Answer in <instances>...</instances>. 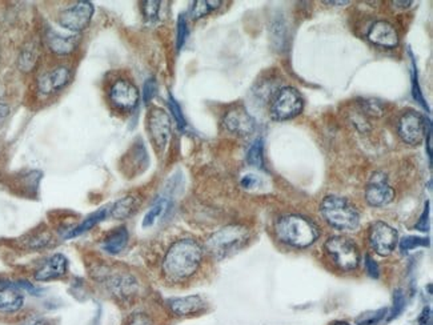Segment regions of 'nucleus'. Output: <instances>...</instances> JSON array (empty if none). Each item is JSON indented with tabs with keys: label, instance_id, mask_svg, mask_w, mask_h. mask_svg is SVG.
Wrapping results in <instances>:
<instances>
[{
	"label": "nucleus",
	"instance_id": "6e6552de",
	"mask_svg": "<svg viewBox=\"0 0 433 325\" xmlns=\"http://www.w3.org/2000/svg\"><path fill=\"white\" fill-rule=\"evenodd\" d=\"M139 89L127 79H116L109 88V102L119 112H131L139 104Z\"/></svg>",
	"mask_w": 433,
	"mask_h": 325
},
{
	"label": "nucleus",
	"instance_id": "bb28decb",
	"mask_svg": "<svg viewBox=\"0 0 433 325\" xmlns=\"http://www.w3.org/2000/svg\"><path fill=\"white\" fill-rule=\"evenodd\" d=\"M263 140L258 139L252 147L249 148V151L247 153V161L249 166L252 167H258V168H263L264 166V156H263Z\"/></svg>",
	"mask_w": 433,
	"mask_h": 325
},
{
	"label": "nucleus",
	"instance_id": "37998d69",
	"mask_svg": "<svg viewBox=\"0 0 433 325\" xmlns=\"http://www.w3.org/2000/svg\"><path fill=\"white\" fill-rule=\"evenodd\" d=\"M393 4H400L401 8H407L412 4V1H393Z\"/></svg>",
	"mask_w": 433,
	"mask_h": 325
},
{
	"label": "nucleus",
	"instance_id": "7c9ffc66",
	"mask_svg": "<svg viewBox=\"0 0 433 325\" xmlns=\"http://www.w3.org/2000/svg\"><path fill=\"white\" fill-rule=\"evenodd\" d=\"M168 106H170V109H171V113H173V119L176 120V123H177L179 128L184 130V128H186V126H187V123H186V117H184V115H183V112H181V109H180L179 103L175 100V98H173L171 93H170V96H168Z\"/></svg>",
	"mask_w": 433,
	"mask_h": 325
},
{
	"label": "nucleus",
	"instance_id": "72a5a7b5",
	"mask_svg": "<svg viewBox=\"0 0 433 325\" xmlns=\"http://www.w3.org/2000/svg\"><path fill=\"white\" fill-rule=\"evenodd\" d=\"M157 92V85L155 79H148L143 87V99L144 103H150Z\"/></svg>",
	"mask_w": 433,
	"mask_h": 325
},
{
	"label": "nucleus",
	"instance_id": "2eb2a0df",
	"mask_svg": "<svg viewBox=\"0 0 433 325\" xmlns=\"http://www.w3.org/2000/svg\"><path fill=\"white\" fill-rule=\"evenodd\" d=\"M45 42L55 55L67 56L78 48L80 36L78 34H60L55 30H48L45 34Z\"/></svg>",
	"mask_w": 433,
	"mask_h": 325
},
{
	"label": "nucleus",
	"instance_id": "a19ab883",
	"mask_svg": "<svg viewBox=\"0 0 433 325\" xmlns=\"http://www.w3.org/2000/svg\"><path fill=\"white\" fill-rule=\"evenodd\" d=\"M432 311L431 308H424L419 316V325H432Z\"/></svg>",
	"mask_w": 433,
	"mask_h": 325
},
{
	"label": "nucleus",
	"instance_id": "c9c22d12",
	"mask_svg": "<svg viewBox=\"0 0 433 325\" xmlns=\"http://www.w3.org/2000/svg\"><path fill=\"white\" fill-rule=\"evenodd\" d=\"M240 184H241V187H243L244 190H252V188L258 187V184H259V177L254 174L244 175V176L241 177V180H240Z\"/></svg>",
	"mask_w": 433,
	"mask_h": 325
},
{
	"label": "nucleus",
	"instance_id": "cd10ccee",
	"mask_svg": "<svg viewBox=\"0 0 433 325\" xmlns=\"http://www.w3.org/2000/svg\"><path fill=\"white\" fill-rule=\"evenodd\" d=\"M430 245V240L425 238H419V236H407L400 241V251L403 254H407L414 248L419 247H428Z\"/></svg>",
	"mask_w": 433,
	"mask_h": 325
},
{
	"label": "nucleus",
	"instance_id": "7ed1b4c3",
	"mask_svg": "<svg viewBox=\"0 0 433 325\" xmlns=\"http://www.w3.org/2000/svg\"><path fill=\"white\" fill-rule=\"evenodd\" d=\"M325 221L339 231H353L359 227L360 214L356 207L340 196H325L320 204Z\"/></svg>",
	"mask_w": 433,
	"mask_h": 325
},
{
	"label": "nucleus",
	"instance_id": "412c9836",
	"mask_svg": "<svg viewBox=\"0 0 433 325\" xmlns=\"http://www.w3.org/2000/svg\"><path fill=\"white\" fill-rule=\"evenodd\" d=\"M130 235L126 227H119L109 234L102 241V248L109 255H118L127 247Z\"/></svg>",
	"mask_w": 433,
	"mask_h": 325
},
{
	"label": "nucleus",
	"instance_id": "5701e85b",
	"mask_svg": "<svg viewBox=\"0 0 433 325\" xmlns=\"http://www.w3.org/2000/svg\"><path fill=\"white\" fill-rule=\"evenodd\" d=\"M107 216H109V208H103V210L96 211L95 214H92V215H89L87 218H85L80 224H78L74 228L68 229L65 235V238H76V236L85 234L87 231L92 229L98 223L103 221Z\"/></svg>",
	"mask_w": 433,
	"mask_h": 325
},
{
	"label": "nucleus",
	"instance_id": "f257e3e1",
	"mask_svg": "<svg viewBox=\"0 0 433 325\" xmlns=\"http://www.w3.org/2000/svg\"><path fill=\"white\" fill-rule=\"evenodd\" d=\"M203 255V247L194 238H180L175 241L163 260L164 278L171 282L190 279L199 271Z\"/></svg>",
	"mask_w": 433,
	"mask_h": 325
},
{
	"label": "nucleus",
	"instance_id": "9b49d317",
	"mask_svg": "<svg viewBox=\"0 0 433 325\" xmlns=\"http://www.w3.org/2000/svg\"><path fill=\"white\" fill-rule=\"evenodd\" d=\"M399 135L411 146L420 144L427 135V123L423 115L414 111L404 113L399 122Z\"/></svg>",
	"mask_w": 433,
	"mask_h": 325
},
{
	"label": "nucleus",
	"instance_id": "aec40b11",
	"mask_svg": "<svg viewBox=\"0 0 433 325\" xmlns=\"http://www.w3.org/2000/svg\"><path fill=\"white\" fill-rule=\"evenodd\" d=\"M369 42L380 47L395 48L399 44V35L390 23L379 21L375 23L368 32Z\"/></svg>",
	"mask_w": 433,
	"mask_h": 325
},
{
	"label": "nucleus",
	"instance_id": "9d476101",
	"mask_svg": "<svg viewBox=\"0 0 433 325\" xmlns=\"http://www.w3.org/2000/svg\"><path fill=\"white\" fill-rule=\"evenodd\" d=\"M369 240H370L372 248L375 249L377 255L388 256L397 247L399 234L393 227H390V224L384 221H376L370 227Z\"/></svg>",
	"mask_w": 433,
	"mask_h": 325
},
{
	"label": "nucleus",
	"instance_id": "39448f33",
	"mask_svg": "<svg viewBox=\"0 0 433 325\" xmlns=\"http://www.w3.org/2000/svg\"><path fill=\"white\" fill-rule=\"evenodd\" d=\"M324 247L326 254L340 269L349 272L359 267L360 252L351 238L332 236L325 241Z\"/></svg>",
	"mask_w": 433,
	"mask_h": 325
},
{
	"label": "nucleus",
	"instance_id": "a211bd4d",
	"mask_svg": "<svg viewBox=\"0 0 433 325\" xmlns=\"http://www.w3.org/2000/svg\"><path fill=\"white\" fill-rule=\"evenodd\" d=\"M68 272V260L65 255L55 254L43 265L36 271L35 280L36 282H49L55 279H60Z\"/></svg>",
	"mask_w": 433,
	"mask_h": 325
},
{
	"label": "nucleus",
	"instance_id": "c85d7f7f",
	"mask_svg": "<svg viewBox=\"0 0 433 325\" xmlns=\"http://www.w3.org/2000/svg\"><path fill=\"white\" fill-rule=\"evenodd\" d=\"M176 27H177L176 28V48L181 49V47L184 45L187 38H188V24H187V19L184 15L179 16Z\"/></svg>",
	"mask_w": 433,
	"mask_h": 325
},
{
	"label": "nucleus",
	"instance_id": "f8f14e48",
	"mask_svg": "<svg viewBox=\"0 0 433 325\" xmlns=\"http://www.w3.org/2000/svg\"><path fill=\"white\" fill-rule=\"evenodd\" d=\"M395 190L388 183L387 175L383 172H375L369 180L366 190V200L372 207H384L393 201Z\"/></svg>",
	"mask_w": 433,
	"mask_h": 325
},
{
	"label": "nucleus",
	"instance_id": "473e14b6",
	"mask_svg": "<svg viewBox=\"0 0 433 325\" xmlns=\"http://www.w3.org/2000/svg\"><path fill=\"white\" fill-rule=\"evenodd\" d=\"M406 308V298L401 289H396L393 293V311L390 313V320L396 319Z\"/></svg>",
	"mask_w": 433,
	"mask_h": 325
},
{
	"label": "nucleus",
	"instance_id": "0eeeda50",
	"mask_svg": "<svg viewBox=\"0 0 433 325\" xmlns=\"http://www.w3.org/2000/svg\"><path fill=\"white\" fill-rule=\"evenodd\" d=\"M303 98L295 88L284 87L276 93L271 104V115L275 120H288L303 111Z\"/></svg>",
	"mask_w": 433,
	"mask_h": 325
},
{
	"label": "nucleus",
	"instance_id": "4be33fe9",
	"mask_svg": "<svg viewBox=\"0 0 433 325\" xmlns=\"http://www.w3.org/2000/svg\"><path fill=\"white\" fill-rule=\"evenodd\" d=\"M140 205V200L137 196L129 195L119 199L112 204V207L109 208V215L118 220L129 218L135 214L137 207Z\"/></svg>",
	"mask_w": 433,
	"mask_h": 325
},
{
	"label": "nucleus",
	"instance_id": "a878e982",
	"mask_svg": "<svg viewBox=\"0 0 433 325\" xmlns=\"http://www.w3.org/2000/svg\"><path fill=\"white\" fill-rule=\"evenodd\" d=\"M39 58V52H38V47L34 44H30L28 47H25L19 56V68L22 71H31L38 62Z\"/></svg>",
	"mask_w": 433,
	"mask_h": 325
},
{
	"label": "nucleus",
	"instance_id": "c03bdc74",
	"mask_svg": "<svg viewBox=\"0 0 433 325\" xmlns=\"http://www.w3.org/2000/svg\"><path fill=\"white\" fill-rule=\"evenodd\" d=\"M326 4H337V5H343V4H348L349 1H325Z\"/></svg>",
	"mask_w": 433,
	"mask_h": 325
},
{
	"label": "nucleus",
	"instance_id": "f03ea898",
	"mask_svg": "<svg viewBox=\"0 0 433 325\" xmlns=\"http://www.w3.org/2000/svg\"><path fill=\"white\" fill-rule=\"evenodd\" d=\"M276 235L288 245L307 248L319 238L320 232L318 225L311 220L299 215H287L279 218L276 224Z\"/></svg>",
	"mask_w": 433,
	"mask_h": 325
},
{
	"label": "nucleus",
	"instance_id": "1a4fd4ad",
	"mask_svg": "<svg viewBox=\"0 0 433 325\" xmlns=\"http://www.w3.org/2000/svg\"><path fill=\"white\" fill-rule=\"evenodd\" d=\"M147 127L156 151L164 152L173 132L171 119L167 112L160 109H152L147 119Z\"/></svg>",
	"mask_w": 433,
	"mask_h": 325
},
{
	"label": "nucleus",
	"instance_id": "58836bf2",
	"mask_svg": "<svg viewBox=\"0 0 433 325\" xmlns=\"http://www.w3.org/2000/svg\"><path fill=\"white\" fill-rule=\"evenodd\" d=\"M363 107L364 109L370 113V115H376V116H380L383 113V109L381 106L376 102V100H364L363 102Z\"/></svg>",
	"mask_w": 433,
	"mask_h": 325
},
{
	"label": "nucleus",
	"instance_id": "4468645a",
	"mask_svg": "<svg viewBox=\"0 0 433 325\" xmlns=\"http://www.w3.org/2000/svg\"><path fill=\"white\" fill-rule=\"evenodd\" d=\"M69 82H71V69L65 65H59L45 72L39 78L38 89L43 95H51L63 89Z\"/></svg>",
	"mask_w": 433,
	"mask_h": 325
},
{
	"label": "nucleus",
	"instance_id": "79ce46f5",
	"mask_svg": "<svg viewBox=\"0 0 433 325\" xmlns=\"http://www.w3.org/2000/svg\"><path fill=\"white\" fill-rule=\"evenodd\" d=\"M22 325H48V323L42 317H31V319L25 320Z\"/></svg>",
	"mask_w": 433,
	"mask_h": 325
},
{
	"label": "nucleus",
	"instance_id": "20e7f679",
	"mask_svg": "<svg viewBox=\"0 0 433 325\" xmlns=\"http://www.w3.org/2000/svg\"><path fill=\"white\" fill-rule=\"evenodd\" d=\"M248 240V231L241 225H228L207 240V248L216 259L235 254Z\"/></svg>",
	"mask_w": 433,
	"mask_h": 325
},
{
	"label": "nucleus",
	"instance_id": "f3484780",
	"mask_svg": "<svg viewBox=\"0 0 433 325\" xmlns=\"http://www.w3.org/2000/svg\"><path fill=\"white\" fill-rule=\"evenodd\" d=\"M24 304L23 291L16 282H0V312L15 313Z\"/></svg>",
	"mask_w": 433,
	"mask_h": 325
},
{
	"label": "nucleus",
	"instance_id": "ddd939ff",
	"mask_svg": "<svg viewBox=\"0 0 433 325\" xmlns=\"http://www.w3.org/2000/svg\"><path fill=\"white\" fill-rule=\"evenodd\" d=\"M223 124L228 132L238 136H248L256 127L254 117L241 107L228 111L223 119Z\"/></svg>",
	"mask_w": 433,
	"mask_h": 325
},
{
	"label": "nucleus",
	"instance_id": "6ab92c4d",
	"mask_svg": "<svg viewBox=\"0 0 433 325\" xmlns=\"http://www.w3.org/2000/svg\"><path fill=\"white\" fill-rule=\"evenodd\" d=\"M167 305L175 316L180 317L197 315L206 309V302L199 295L173 298L167 302Z\"/></svg>",
	"mask_w": 433,
	"mask_h": 325
},
{
	"label": "nucleus",
	"instance_id": "f704fd0d",
	"mask_svg": "<svg viewBox=\"0 0 433 325\" xmlns=\"http://www.w3.org/2000/svg\"><path fill=\"white\" fill-rule=\"evenodd\" d=\"M428 216H430V201L425 203V208L420 216V220L416 223V229L421 231V232H427L428 231Z\"/></svg>",
	"mask_w": 433,
	"mask_h": 325
},
{
	"label": "nucleus",
	"instance_id": "393cba45",
	"mask_svg": "<svg viewBox=\"0 0 433 325\" xmlns=\"http://www.w3.org/2000/svg\"><path fill=\"white\" fill-rule=\"evenodd\" d=\"M168 205H170V201L167 199H159L157 201H155V204L148 210V212L143 218V228L152 227L160 217L163 216Z\"/></svg>",
	"mask_w": 433,
	"mask_h": 325
},
{
	"label": "nucleus",
	"instance_id": "4c0bfd02",
	"mask_svg": "<svg viewBox=\"0 0 433 325\" xmlns=\"http://www.w3.org/2000/svg\"><path fill=\"white\" fill-rule=\"evenodd\" d=\"M417 74H414V71H413V76H412V89H413V96H414V99L424 107V109H428L427 107V104H425V102H424V98H423V95H421V92H420V88H419V83H417V76H416Z\"/></svg>",
	"mask_w": 433,
	"mask_h": 325
},
{
	"label": "nucleus",
	"instance_id": "c756f323",
	"mask_svg": "<svg viewBox=\"0 0 433 325\" xmlns=\"http://www.w3.org/2000/svg\"><path fill=\"white\" fill-rule=\"evenodd\" d=\"M387 312H388V309L384 308V309H379L375 312L364 313L357 319V325H376L386 317Z\"/></svg>",
	"mask_w": 433,
	"mask_h": 325
},
{
	"label": "nucleus",
	"instance_id": "e433bc0d",
	"mask_svg": "<svg viewBox=\"0 0 433 325\" xmlns=\"http://www.w3.org/2000/svg\"><path fill=\"white\" fill-rule=\"evenodd\" d=\"M366 269H367V272H368V275L370 278L379 279V276H380V268H379L377 262L373 260L369 255L366 256Z\"/></svg>",
	"mask_w": 433,
	"mask_h": 325
},
{
	"label": "nucleus",
	"instance_id": "b1692460",
	"mask_svg": "<svg viewBox=\"0 0 433 325\" xmlns=\"http://www.w3.org/2000/svg\"><path fill=\"white\" fill-rule=\"evenodd\" d=\"M221 5V1L219 0H199L194 1L191 7V18L192 19H201L207 15H210L212 11L217 10Z\"/></svg>",
	"mask_w": 433,
	"mask_h": 325
},
{
	"label": "nucleus",
	"instance_id": "2f4dec72",
	"mask_svg": "<svg viewBox=\"0 0 433 325\" xmlns=\"http://www.w3.org/2000/svg\"><path fill=\"white\" fill-rule=\"evenodd\" d=\"M160 4H162L160 1H155V0H148L143 3V14L148 22H155L157 19Z\"/></svg>",
	"mask_w": 433,
	"mask_h": 325
},
{
	"label": "nucleus",
	"instance_id": "423d86ee",
	"mask_svg": "<svg viewBox=\"0 0 433 325\" xmlns=\"http://www.w3.org/2000/svg\"><path fill=\"white\" fill-rule=\"evenodd\" d=\"M95 12V7L91 1L80 0L63 10L59 15V24L72 34H79L86 30L92 21Z\"/></svg>",
	"mask_w": 433,
	"mask_h": 325
},
{
	"label": "nucleus",
	"instance_id": "ea45409f",
	"mask_svg": "<svg viewBox=\"0 0 433 325\" xmlns=\"http://www.w3.org/2000/svg\"><path fill=\"white\" fill-rule=\"evenodd\" d=\"M129 325H153L151 319L146 313H136L130 320Z\"/></svg>",
	"mask_w": 433,
	"mask_h": 325
},
{
	"label": "nucleus",
	"instance_id": "dca6fc26",
	"mask_svg": "<svg viewBox=\"0 0 433 325\" xmlns=\"http://www.w3.org/2000/svg\"><path fill=\"white\" fill-rule=\"evenodd\" d=\"M103 284L116 298H130L137 291V282L129 273H103Z\"/></svg>",
	"mask_w": 433,
	"mask_h": 325
}]
</instances>
